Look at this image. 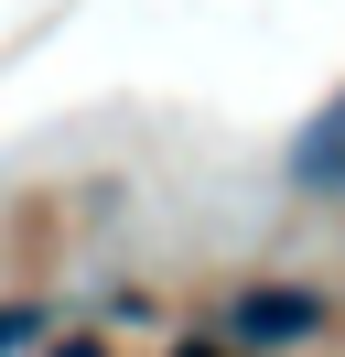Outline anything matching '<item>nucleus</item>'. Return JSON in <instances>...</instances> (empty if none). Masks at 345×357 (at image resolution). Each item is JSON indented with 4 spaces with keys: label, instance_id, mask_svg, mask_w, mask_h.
I'll return each instance as SVG.
<instances>
[{
    "label": "nucleus",
    "instance_id": "f257e3e1",
    "mask_svg": "<svg viewBox=\"0 0 345 357\" xmlns=\"http://www.w3.org/2000/svg\"><path fill=\"white\" fill-rule=\"evenodd\" d=\"M313 325H323L313 292H237V303H227V335H237V347H291V335H313Z\"/></svg>",
    "mask_w": 345,
    "mask_h": 357
},
{
    "label": "nucleus",
    "instance_id": "f03ea898",
    "mask_svg": "<svg viewBox=\"0 0 345 357\" xmlns=\"http://www.w3.org/2000/svg\"><path fill=\"white\" fill-rule=\"evenodd\" d=\"M291 184H302V195H345V98L291 141Z\"/></svg>",
    "mask_w": 345,
    "mask_h": 357
},
{
    "label": "nucleus",
    "instance_id": "7ed1b4c3",
    "mask_svg": "<svg viewBox=\"0 0 345 357\" xmlns=\"http://www.w3.org/2000/svg\"><path fill=\"white\" fill-rule=\"evenodd\" d=\"M22 347H43V303H0V357H22Z\"/></svg>",
    "mask_w": 345,
    "mask_h": 357
},
{
    "label": "nucleus",
    "instance_id": "20e7f679",
    "mask_svg": "<svg viewBox=\"0 0 345 357\" xmlns=\"http://www.w3.org/2000/svg\"><path fill=\"white\" fill-rule=\"evenodd\" d=\"M172 357H227V347H216V335H184V347H172Z\"/></svg>",
    "mask_w": 345,
    "mask_h": 357
},
{
    "label": "nucleus",
    "instance_id": "39448f33",
    "mask_svg": "<svg viewBox=\"0 0 345 357\" xmlns=\"http://www.w3.org/2000/svg\"><path fill=\"white\" fill-rule=\"evenodd\" d=\"M54 357H108V347H54Z\"/></svg>",
    "mask_w": 345,
    "mask_h": 357
}]
</instances>
